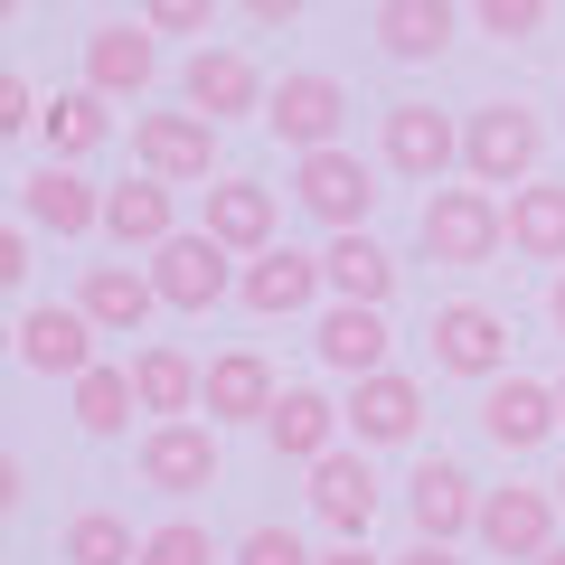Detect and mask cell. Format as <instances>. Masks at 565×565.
I'll use <instances>...</instances> for the list:
<instances>
[{"label":"cell","mask_w":565,"mask_h":565,"mask_svg":"<svg viewBox=\"0 0 565 565\" xmlns=\"http://www.w3.org/2000/svg\"><path fill=\"white\" fill-rule=\"evenodd\" d=\"M104 236L122 245V255H151V245L180 236V189L151 180V170H132V180L104 189Z\"/></svg>","instance_id":"obj_24"},{"label":"cell","mask_w":565,"mask_h":565,"mask_svg":"<svg viewBox=\"0 0 565 565\" xmlns=\"http://www.w3.org/2000/svg\"><path fill=\"white\" fill-rule=\"evenodd\" d=\"M546 10L556 0H471V29L500 47H527V39H546Z\"/></svg>","instance_id":"obj_34"},{"label":"cell","mask_w":565,"mask_h":565,"mask_svg":"<svg viewBox=\"0 0 565 565\" xmlns=\"http://www.w3.org/2000/svg\"><path fill=\"white\" fill-rule=\"evenodd\" d=\"M311 565H386V556H367V537H330Z\"/></svg>","instance_id":"obj_41"},{"label":"cell","mask_w":565,"mask_h":565,"mask_svg":"<svg viewBox=\"0 0 565 565\" xmlns=\"http://www.w3.org/2000/svg\"><path fill=\"white\" fill-rule=\"evenodd\" d=\"M377 170H396V180H415V189H444V170H462V122H452L444 104H424V95L386 104Z\"/></svg>","instance_id":"obj_4"},{"label":"cell","mask_w":565,"mask_h":565,"mask_svg":"<svg viewBox=\"0 0 565 565\" xmlns=\"http://www.w3.org/2000/svg\"><path fill=\"white\" fill-rule=\"evenodd\" d=\"M321 282H330V302H367V311H386V302H396V255H386L367 226H349V236L321 245Z\"/></svg>","instance_id":"obj_27"},{"label":"cell","mask_w":565,"mask_h":565,"mask_svg":"<svg viewBox=\"0 0 565 565\" xmlns=\"http://www.w3.org/2000/svg\"><path fill=\"white\" fill-rule=\"evenodd\" d=\"M141 274H151V292H161V311H189V321L217 311V302H236V255H226L207 226H180L170 245H151Z\"/></svg>","instance_id":"obj_5"},{"label":"cell","mask_w":565,"mask_h":565,"mask_svg":"<svg viewBox=\"0 0 565 565\" xmlns=\"http://www.w3.org/2000/svg\"><path fill=\"white\" fill-rule=\"evenodd\" d=\"M367 29H377V47L396 66H434L452 39H462V0H377Z\"/></svg>","instance_id":"obj_25"},{"label":"cell","mask_w":565,"mask_h":565,"mask_svg":"<svg viewBox=\"0 0 565 565\" xmlns=\"http://www.w3.org/2000/svg\"><path fill=\"white\" fill-rule=\"evenodd\" d=\"M20 500H29V471H20V452H0V519H20Z\"/></svg>","instance_id":"obj_40"},{"label":"cell","mask_w":565,"mask_h":565,"mask_svg":"<svg viewBox=\"0 0 565 565\" xmlns=\"http://www.w3.org/2000/svg\"><path fill=\"white\" fill-rule=\"evenodd\" d=\"M39 141H47V161H85V151L114 141V104H104L95 85H66V95L39 104Z\"/></svg>","instance_id":"obj_29"},{"label":"cell","mask_w":565,"mask_h":565,"mask_svg":"<svg viewBox=\"0 0 565 565\" xmlns=\"http://www.w3.org/2000/svg\"><path fill=\"white\" fill-rule=\"evenodd\" d=\"M415 245L434 264H452V274H481V264L509 245V207L490 199V189H424Z\"/></svg>","instance_id":"obj_2"},{"label":"cell","mask_w":565,"mask_h":565,"mask_svg":"<svg viewBox=\"0 0 565 565\" xmlns=\"http://www.w3.org/2000/svg\"><path fill=\"white\" fill-rule=\"evenodd\" d=\"M199 367H207V359H189V349L141 340V349H132V396H141V415H151V424L199 415Z\"/></svg>","instance_id":"obj_28"},{"label":"cell","mask_w":565,"mask_h":565,"mask_svg":"<svg viewBox=\"0 0 565 565\" xmlns=\"http://www.w3.org/2000/svg\"><path fill=\"white\" fill-rule=\"evenodd\" d=\"M264 132L302 161V151H330V141L349 132V85L321 76V66H292V76H274V95H264Z\"/></svg>","instance_id":"obj_6"},{"label":"cell","mask_w":565,"mask_h":565,"mask_svg":"<svg viewBox=\"0 0 565 565\" xmlns=\"http://www.w3.org/2000/svg\"><path fill=\"white\" fill-rule=\"evenodd\" d=\"M95 340H104V330L85 321L76 302H29V311H20V367H39V377H66V386H76L85 367L104 359Z\"/></svg>","instance_id":"obj_20"},{"label":"cell","mask_w":565,"mask_h":565,"mask_svg":"<svg viewBox=\"0 0 565 565\" xmlns=\"http://www.w3.org/2000/svg\"><path fill=\"white\" fill-rule=\"evenodd\" d=\"M85 85H95L104 104H141L161 85V39L141 20H104L95 39H85Z\"/></svg>","instance_id":"obj_19"},{"label":"cell","mask_w":565,"mask_h":565,"mask_svg":"<svg viewBox=\"0 0 565 565\" xmlns=\"http://www.w3.org/2000/svg\"><path fill=\"white\" fill-rule=\"evenodd\" d=\"M274 396H282V377H274L264 349H217V359L199 367V415L217 424V434H226V424H264Z\"/></svg>","instance_id":"obj_17"},{"label":"cell","mask_w":565,"mask_h":565,"mask_svg":"<svg viewBox=\"0 0 565 565\" xmlns=\"http://www.w3.org/2000/svg\"><path fill=\"white\" fill-rule=\"evenodd\" d=\"M340 415H349V444L359 452H396V444L424 434V386L405 367H377V377H349Z\"/></svg>","instance_id":"obj_12"},{"label":"cell","mask_w":565,"mask_h":565,"mask_svg":"<svg viewBox=\"0 0 565 565\" xmlns=\"http://www.w3.org/2000/svg\"><path fill=\"white\" fill-rule=\"evenodd\" d=\"M141 481L161 490V500H199V490H217V424L207 415H170L141 434Z\"/></svg>","instance_id":"obj_9"},{"label":"cell","mask_w":565,"mask_h":565,"mask_svg":"<svg viewBox=\"0 0 565 565\" xmlns=\"http://www.w3.org/2000/svg\"><path fill=\"white\" fill-rule=\"evenodd\" d=\"M292 207H302L321 236H349V226L377 217V161H359L349 141H330V151H302L292 161Z\"/></svg>","instance_id":"obj_3"},{"label":"cell","mask_w":565,"mask_h":565,"mask_svg":"<svg viewBox=\"0 0 565 565\" xmlns=\"http://www.w3.org/2000/svg\"><path fill=\"white\" fill-rule=\"evenodd\" d=\"M20 132H39V95H29L20 66H0V141H20Z\"/></svg>","instance_id":"obj_37"},{"label":"cell","mask_w":565,"mask_h":565,"mask_svg":"<svg viewBox=\"0 0 565 565\" xmlns=\"http://www.w3.org/2000/svg\"><path fill=\"white\" fill-rule=\"evenodd\" d=\"M509 245H519L527 264H565V180L509 189Z\"/></svg>","instance_id":"obj_31"},{"label":"cell","mask_w":565,"mask_h":565,"mask_svg":"<svg viewBox=\"0 0 565 565\" xmlns=\"http://www.w3.org/2000/svg\"><path fill=\"white\" fill-rule=\"evenodd\" d=\"M481 434L509 452V462H519V452H537L546 434H565L556 377H519V367H509V377H490V386H481Z\"/></svg>","instance_id":"obj_16"},{"label":"cell","mask_w":565,"mask_h":565,"mask_svg":"<svg viewBox=\"0 0 565 565\" xmlns=\"http://www.w3.org/2000/svg\"><path fill=\"white\" fill-rule=\"evenodd\" d=\"M20 282H29V226L0 217V292H20Z\"/></svg>","instance_id":"obj_38"},{"label":"cell","mask_w":565,"mask_h":565,"mask_svg":"<svg viewBox=\"0 0 565 565\" xmlns=\"http://www.w3.org/2000/svg\"><path fill=\"white\" fill-rule=\"evenodd\" d=\"M424 340H434V367H444V377H471V386L509 377V321L490 302H444Z\"/></svg>","instance_id":"obj_14"},{"label":"cell","mask_w":565,"mask_h":565,"mask_svg":"<svg viewBox=\"0 0 565 565\" xmlns=\"http://www.w3.org/2000/svg\"><path fill=\"white\" fill-rule=\"evenodd\" d=\"M556 415H565V377H556Z\"/></svg>","instance_id":"obj_50"},{"label":"cell","mask_w":565,"mask_h":565,"mask_svg":"<svg viewBox=\"0 0 565 565\" xmlns=\"http://www.w3.org/2000/svg\"><path fill=\"white\" fill-rule=\"evenodd\" d=\"M236 10H245V20H255V29H292V20H302V10H311V0H236Z\"/></svg>","instance_id":"obj_39"},{"label":"cell","mask_w":565,"mask_h":565,"mask_svg":"<svg viewBox=\"0 0 565 565\" xmlns=\"http://www.w3.org/2000/svg\"><path fill=\"white\" fill-rule=\"evenodd\" d=\"M236 302L255 311V321H302V311L330 302V282H321V255L311 245H264V255L236 264Z\"/></svg>","instance_id":"obj_8"},{"label":"cell","mask_w":565,"mask_h":565,"mask_svg":"<svg viewBox=\"0 0 565 565\" xmlns=\"http://www.w3.org/2000/svg\"><path fill=\"white\" fill-rule=\"evenodd\" d=\"M340 434H349V415H340V396H321V386H282L274 396V415H264V444H274V462H321V452H340Z\"/></svg>","instance_id":"obj_22"},{"label":"cell","mask_w":565,"mask_h":565,"mask_svg":"<svg viewBox=\"0 0 565 565\" xmlns=\"http://www.w3.org/2000/svg\"><path fill=\"white\" fill-rule=\"evenodd\" d=\"M10 199H20V180H0V207H10Z\"/></svg>","instance_id":"obj_47"},{"label":"cell","mask_w":565,"mask_h":565,"mask_svg":"<svg viewBox=\"0 0 565 565\" xmlns=\"http://www.w3.org/2000/svg\"><path fill=\"white\" fill-rule=\"evenodd\" d=\"M405 519H415V537L462 546L471 527H481V490H471V471L444 462V452H424V462L405 471Z\"/></svg>","instance_id":"obj_15"},{"label":"cell","mask_w":565,"mask_h":565,"mask_svg":"<svg viewBox=\"0 0 565 565\" xmlns=\"http://www.w3.org/2000/svg\"><path fill=\"white\" fill-rule=\"evenodd\" d=\"M199 226L245 264V255H264V245H282V189L226 170V180H207V217H199Z\"/></svg>","instance_id":"obj_18"},{"label":"cell","mask_w":565,"mask_h":565,"mask_svg":"<svg viewBox=\"0 0 565 565\" xmlns=\"http://www.w3.org/2000/svg\"><path fill=\"white\" fill-rule=\"evenodd\" d=\"M0 20H20V0H0Z\"/></svg>","instance_id":"obj_48"},{"label":"cell","mask_w":565,"mask_h":565,"mask_svg":"<svg viewBox=\"0 0 565 565\" xmlns=\"http://www.w3.org/2000/svg\"><path fill=\"white\" fill-rule=\"evenodd\" d=\"M132 161L151 170V180H170V189H207V180H226L217 170V122L207 114H132Z\"/></svg>","instance_id":"obj_7"},{"label":"cell","mask_w":565,"mask_h":565,"mask_svg":"<svg viewBox=\"0 0 565 565\" xmlns=\"http://www.w3.org/2000/svg\"><path fill=\"white\" fill-rule=\"evenodd\" d=\"M556 527H565L556 490H537V481H509V490H481V527H471V537H481L500 565H537L546 546H556Z\"/></svg>","instance_id":"obj_10"},{"label":"cell","mask_w":565,"mask_h":565,"mask_svg":"<svg viewBox=\"0 0 565 565\" xmlns=\"http://www.w3.org/2000/svg\"><path fill=\"white\" fill-rule=\"evenodd\" d=\"M546 490H556V509H565V462H556V481H546Z\"/></svg>","instance_id":"obj_46"},{"label":"cell","mask_w":565,"mask_h":565,"mask_svg":"<svg viewBox=\"0 0 565 565\" xmlns=\"http://www.w3.org/2000/svg\"><path fill=\"white\" fill-rule=\"evenodd\" d=\"M226 565H311V546H302V527L264 519V527H245V537L226 546Z\"/></svg>","instance_id":"obj_35"},{"label":"cell","mask_w":565,"mask_h":565,"mask_svg":"<svg viewBox=\"0 0 565 565\" xmlns=\"http://www.w3.org/2000/svg\"><path fill=\"white\" fill-rule=\"evenodd\" d=\"M0 359H20V321H0Z\"/></svg>","instance_id":"obj_44"},{"label":"cell","mask_w":565,"mask_h":565,"mask_svg":"<svg viewBox=\"0 0 565 565\" xmlns=\"http://www.w3.org/2000/svg\"><path fill=\"white\" fill-rule=\"evenodd\" d=\"M546 321H556V340H565V264H556V282H546Z\"/></svg>","instance_id":"obj_43"},{"label":"cell","mask_w":565,"mask_h":565,"mask_svg":"<svg viewBox=\"0 0 565 565\" xmlns=\"http://www.w3.org/2000/svg\"><path fill=\"white\" fill-rule=\"evenodd\" d=\"M377 471H367V452L359 444H340V452H321L311 462V519L330 527V537H367L377 527Z\"/></svg>","instance_id":"obj_21"},{"label":"cell","mask_w":565,"mask_h":565,"mask_svg":"<svg viewBox=\"0 0 565 565\" xmlns=\"http://www.w3.org/2000/svg\"><path fill=\"white\" fill-rule=\"evenodd\" d=\"M311 349H321L330 377H377L386 349H396V330H386V311H367V302H321L311 311Z\"/></svg>","instance_id":"obj_23"},{"label":"cell","mask_w":565,"mask_h":565,"mask_svg":"<svg viewBox=\"0 0 565 565\" xmlns=\"http://www.w3.org/2000/svg\"><path fill=\"white\" fill-rule=\"evenodd\" d=\"M66 405H76V434H95V444L132 434V415H141V396H132V359H95L76 386H66Z\"/></svg>","instance_id":"obj_30"},{"label":"cell","mask_w":565,"mask_h":565,"mask_svg":"<svg viewBox=\"0 0 565 565\" xmlns=\"http://www.w3.org/2000/svg\"><path fill=\"white\" fill-rule=\"evenodd\" d=\"M141 565H226V546L207 519H161V527H141Z\"/></svg>","instance_id":"obj_33"},{"label":"cell","mask_w":565,"mask_h":565,"mask_svg":"<svg viewBox=\"0 0 565 565\" xmlns=\"http://www.w3.org/2000/svg\"><path fill=\"white\" fill-rule=\"evenodd\" d=\"M537 161H546V122L527 114V104L490 95V104L462 114V180L471 189H527Z\"/></svg>","instance_id":"obj_1"},{"label":"cell","mask_w":565,"mask_h":565,"mask_svg":"<svg viewBox=\"0 0 565 565\" xmlns=\"http://www.w3.org/2000/svg\"><path fill=\"white\" fill-rule=\"evenodd\" d=\"M20 217H29V236H57V245L104 236V189L85 180L76 161H39L20 180Z\"/></svg>","instance_id":"obj_13"},{"label":"cell","mask_w":565,"mask_h":565,"mask_svg":"<svg viewBox=\"0 0 565 565\" xmlns=\"http://www.w3.org/2000/svg\"><path fill=\"white\" fill-rule=\"evenodd\" d=\"M386 565H462V546H434V537H415L405 556H386Z\"/></svg>","instance_id":"obj_42"},{"label":"cell","mask_w":565,"mask_h":565,"mask_svg":"<svg viewBox=\"0 0 565 565\" xmlns=\"http://www.w3.org/2000/svg\"><path fill=\"white\" fill-rule=\"evenodd\" d=\"M66 565H141V537L122 509H76L66 519Z\"/></svg>","instance_id":"obj_32"},{"label":"cell","mask_w":565,"mask_h":565,"mask_svg":"<svg viewBox=\"0 0 565 565\" xmlns=\"http://www.w3.org/2000/svg\"><path fill=\"white\" fill-rule=\"evenodd\" d=\"M207 20H217V0H141L151 39H207Z\"/></svg>","instance_id":"obj_36"},{"label":"cell","mask_w":565,"mask_h":565,"mask_svg":"<svg viewBox=\"0 0 565 565\" xmlns=\"http://www.w3.org/2000/svg\"><path fill=\"white\" fill-rule=\"evenodd\" d=\"M537 565H565V537H556V546H546V556H537Z\"/></svg>","instance_id":"obj_45"},{"label":"cell","mask_w":565,"mask_h":565,"mask_svg":"<svg viewBox=\"0 0 565 565\" xmlns=\"http://www.w3.org/2000/svg\"><path fill=\"white\" fill-rule=\"evenodd\" d=\"M264 95H274V76H264L245 47H199V57L180 66V104H189V114H207L217 132H226V122H245V114L264 122Z\"/></svg>","instance_id":"obj_11"},{"label":"cell","mask_w":565,"mask_h":565,"mask_svg":"<svg viewBox=\"0 0 565 565\" xmlns=\"http://www.w3.org/2000/svg\"><path fill=\"white\" fill-rule=\"evenodd\" d=\"M47 10H85V0H47Z\"/></svg>","instance_id":"obj_49"},{"label":"cell","mask_w":565,"mask_h":565,"mask_svg":"<svg viewBox=\"0 0 565 565\" xmlns=\"http://www.w3.org/2000/svg\"><path fill=\"white\" fill-rule=\"evenodd\" d=\"M76 311L104 330V340H141V330H151V311H161V292H151V274H141V264H85Z\"/></svg>","instance_id":"obj_26"}]
</instances>
